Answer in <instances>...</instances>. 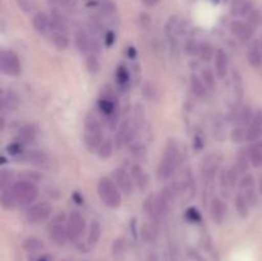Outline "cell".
<instances>
[{"instance_id": "obj_8", "label": "cell", "mask_w": 262, "mask_h": 261, "mask_svg": "<svg viewBox=\"0 0 262 261\" xmlns=\"http://www.w3.org/2000/svg\"><path fill=\"white\" fill-rule=\"evenodd\" d=\"M86 219L83 215L78 211H72L68 215L67 220V230H68V240L71 242L77 243L82 240L83 234L86 233Z\"/></svg>"}, {"instance_id": "obj_18", "label": "cell", "mask_w": 262, "mask_h": 261, "mask_svg": "<svg viewBox=\"0 0 262 261\" xmlns=\"http://www.w3.org/2000/svg\"><path fill=\"white\" fill-rule=\"evenodd\" d=\"M130 176H132L135 186L137 187L138 191L142 192V193L146 192L150 179H148V174L146 173L145 169L141 165H138V164H135V165H132V168H130Z\"/></svg>"}, {"instance_id": "obj_43", "label": "cell", "mask_w": 262, "mask_h": 261, "mask_svg": "<svg viewBox=\"0 0 262 261\" xmlns=\"http://www.w3.org/2000/svg\"><path fill=\"white\" fill-rule=\"evenodd\" d=\"M246 132H247V128L237 124L233 128L232 132H230V138H232L233 142L241 143L243 141H246Z\"/></svg>"}, {"instance_id": "obj_31", "label": "cell", "mask_w": 262, "mask_h": 261, "mask_svg": "<svg viewBox=\"0 0 262 261\" xmlns=\"http://www.w3.org/2000/svg\"><path fill=\"white\" fill-rule=\"evenodd\" d=\"M200 77H201L202 82H204L205 86L207 87L209 91H215V90H216V73H215L210 67H204Z\"/></svg>"}, {"instance_id": "obj_15", "label": "cell", "mask_w": 262, "mask_h": 261, "mask_svg": "<svg viewBox=\"0 0 262 261\" xmlns=\"http://www.w3.org/2000/svg\"><path fill=\"white\" fill-rule=\"evenodd\" d=\"M229 30L233 36L238 37L241 41H245V42L250 41L253 37V33H255V28L250 23L241 19L232 20L229 25Z\"/></svg>"}, {"instance_id": "obj_36", "label": "cell", "mask_w": 262, "mask_h": 261, "mask_svg": "<svg viewBox=\"0 0 262 261\" xmlns=\"http://www.w3.org/2000/svg\"><path fill=\"white\" fill-rule=\"evenodd\" d=\"M215 51L214 46L210 42H200L199 50H197V56L201 59L202 61H210L211 59L215 58Z\"/></svg>"}, {"instance_id": "obj_24", "label": "cell", "mask_w": 262, "mask_h": 261, "mask_svg": "<svg viewBox=\"0 0 262 261\" xmlns=\"http://www.w3.org/2000/svg\"><path fill=\"white\" fill-rule=\"evenodd\" d=\"M247 150L251 160V165L255 166L256 169H262V141L260 140L252 142Z\"/></svg>"}, {"instance_id": "obj_55", "label": "cell", "mask_w": 262, "mask_h": 261, "mask_svg": "<svg viewBox=\"0 0 262 261\" xmlns=\"http://www.w3.org/2000/svg\"><path fill=\"white\" fill-rule=\"evenodd\" d=\"M260 42H261V48H262V37H261V41H260Z\"/></svg>"}, {"instance_id": "obj_40", "label": "cell", "mask_w": 262, "mask_h": 261, "mask_svg": "<svg viewBox=\"0 0 262 261\" xmlns=\"http://www.w3.org/2000/svg\"><path fill=\"white\" fill-rule=\"evenodd\" d=\"M36 137V130L32 125H25L23 128H20L19 132H18V138L20 142L27 143L30 141H33Z\"/></svg>"}, {"instance_id": "obj_49", "label": "cell", "mask_w": 262, "mask_h": 261, "mask_svg": "<svg viewBox=\"0 0 262 261\" xmlns=\"http://www.w3.org/2000/svg\"><path fill=\"white\" fill-rule=\"evenodd\" d=\"M104 41H105V45L107 46V48H110V46L113 45V44H114V41H115V35H114V32H112V31H109V32L107 33H105V36H104Z\"/></svg>"}, {"instance_id": "obj_29", "label": "cell", "mask_w": 262, "mask_h": 261, "mask_svg": "<svg viewBox=\"0 0 262 261\" xmlns=\"http://www.w3.org/2000/svg\"><path fill=\"white\" fill-rule=\"evenodd\" d=\"M114 140H112V137H105L104 140H102V142L100 143L96 154L100 159H102V160H107V159L113 155V153H114Z\"/></svg>"}, {"instance_id": "obj_19", "label": "cell", "mask_w": 262, "mask_h": 261, "mask_svg": "<svg viewBox=\"0 0 262 261\" xmlns=\"http://www.w3.org/2000/svg\"><path fill=\"white\" fill-rule=\"evenodd\" d=\"M247 61L253 69H260L262 67V48L261 42L253 40L247 49Z\"/></svg>"}, {"instance_id": "obj_20", "label": "cell", "mask_w": 262, "mask_h": 261, "mask_svg": "<svg viewBox=\"0 0 262 261\" xmlns=\"http://www.w3.org/2000/svg\"><path fill=\"white\" fill-rule=\"evenodd\" d=\"M97 106H99L100 112H101L105 117L109 118L110 123L113 122V119H117V102H115V100L113 99L112 96H107V95L102 96L101 99L97 101Z\"/></svg>"}, {"instance_id": "obj_17", "label": "cell", "mask_w": 262, "mask_h": 261, "mask_svg": "<svg viewBox=\"0 0 262 261\" xmlns=\"http://www.w3.org/2000/svg\"><path fill=\"white\" fill-rule=\"evenodd\" d=\"M215 73L219 79H224L229 71V58L223 49H217L215 54Z\"/></svg>"}, {"instance_id": "obj_6", "label": "cell", "mask_w": 262, "mask_h": 261, "mask_svg": "<svg viewBox=\"0 0 262 261\" xmlns=\"http://www.w3.org/2000/svg\"><path fill=\"white\" fill-rule=\"evenodd\" d=\"M220 166V158L214 154L205 156L202 159V163L200 165V171H201V179L202 183L205 186V192L209 193L210 189L212 188V182H214L215 176H216L217 170Z\"/></svg>"}, {"instance_id": "obj_54", "label": "cell", "mask_w": 262, "mask_h": 261, "mask_svg": "<svg viewBox=\"0 0 262 261\" xmlns=\"http://www.w3.org/2000/svg\"><path fill=\"white\" fill-rule=\"evenodd\" d=\"M37 261H50V257L49 256H41V257L37 258Z\"/></svg>"}, {"instance_id": "obj_22", "label": "cell", "mask_w": 262, "mask_h": 261, "mask_svg": "<svg viewBox=\"0 0 262 261\" xmlns=\"http://www.w3.org/2000/svg\"><path fill=\"white\" fill-rule=\"evenodd\" d=\"M20 104L19 96L17 92L14 91H3L2 97H0V105H2V110L4 112H14L18 109Z\"/></svg>"}, {"instance_id": "obj_33", "label": "cell", "mask_w": 262, "mask_h": 261, "mask_svg": "<svg viewBox=\"0 0 262 261\" xmlns=\"http://www.w3.org/2000/svg\"><path fill=\"white\" fill-rule=\"evenodd\" d=\"M189 84H191V90L197 97H205L207 92V87L205 86V83L202 82L201 77L196 76V74L192 73L189 77Z\"/></svg>"}, {"instance_id": "obj_38", "label": "cell", "mask_w": 262, "mask_h": 261, "mask_svg": "<svg viewBox=\"0 0 262 261\" xmlns=\"http://www.w3.org/2000/svg\"><path fill=\"white\" fill-rule=\"evenodd\" d=\"M84 64H86V69L90 74H97L100 72V68H101L99 56H97V54L94 53H90L89 55L86 56Z\"/></svg>"}, {"instance_id": "obj_53", "label": "cell", "mask_w": 262, "mask_h": 261, "mask_svg": "<svg viewBox=\"0 0 262 261\" xmlns=\"http://www.w3.org/2000/svg\"><path fill=\"white\" fill-rule=\"evenodd\" d=\"M258 193L262 194V174L260 176V178H258Z\"/></svg>"}, {"instance_id": "obj_3", "label": "cell", "mask_w": 262, "mask_h": 261, "mask_svg": "<svg viewBox=\"0 0 262 261\" xmlns=\"http://www.w3.org/2000/svg\"><path fill=\"white\" fill-rule=\"evenodd\" d=\"M97 194L102 204L109 209H118L122 205V192L118 188L114 179L110 177H101L97 183Z\"/></svg>"}, {"instance_id": "obj_27", "label": "cell", "mask_w": 262, "mask_h": 261, "mask_svg": "<svg viewBox=\"0 0 262 261\" xmlns=\"http://www.w3.org/2000/svg\"><path fill=\"white\" fill-rule=\"evenodd\" d=\"M0 204H2V207L4 210H8V211H10V210H14L15 207L19 206V204H18L17 201V197H15L14 192H13V189L10 188H5V189H2V194H0Z\"/></svg>"}, {"instance_id": "obj_7", "label": "cell", "mask_w": 262, "mask_h": 261, "mask_svg": "<svg viewBox=\"0 0 262 261\" xmlns=\"http://www.w3.org/2000/svg\"><path fill=\"white\" fill-rule=\"evenodd\" d=\"M0 71L8 77H17L22 72V63L15 51L4 49L0 53Z\"/></svg>"}, {"instance_id": "obj_16", "label": "cell", "mask_w": 262, "mask_h": 261, "mask_svg": "<svg viewBox=\"0 0 262 261\" xmlns=\"http://www.w3.org/2000/svg\"><path fill=\"white\" fill-rule=\"evenodd\" d=\"M262 137V112L255 113L253 115L252 122L248 124L247 132H246V141L250 143L256 142V141H260Z\"/></svg>"}, {"instance_id": "obj_45", "label": "cell", "mask_w": 262, "mask_h": 261, "mask_svg": "<svg viewBox=\"0 0 262 261\" xmlns=\"http://www.w3.org/2000/svg\"><path fill=\"white\" fill-rule=\"evenodd\" d=\"M186 219L191 223H200L202 220V215L201 212L199 211V209L196 207L191 206L186 210Z\"/></svg>"}, {"instance_id": "obj_44", "label": "cell", "mask_w": 262, "mask_h": 261, "mask_svg": "<svg viewBox=\"0 0 262 261\" xmlns=\"http://www.w3.org/2000/svg\"><path fill=\"white\" fill-rule=\"evenodd\" d=\"M23 145H25V143L20 142L19 140L13 141L12 143H9V145L7 146L8 154L12 156H19L20 158V156H22V154L25 153V151H23Z\"/></svg>"}, {"instance_id": "obj_13", "label": "cell", "mask_w": 262, "mask_h": 261, "mask_svg": "<svg viewBox=\"0 0 262 261\" xmlns=\"http://www.w3.org/2000/svg\"><path fill=\"white\" fill-rule=\"evenodd\" d=\"M113 179L117 183L118 188L120 189L124 196H130L135 189V182H133L132 176L128 173L124 168H117L113 171Z\"/></svg>"}, {"instance_id": "obj_34", "label": "cell", "mask_w": 262, "mask_h": 261, "mask_svg": "<svg viewBox=\"0 0 262 261\" xmlns=\"http://www.w3.org/2000/svg\"><path fill=\"white\" fill-rule=\"evenodd\" d=\"M232 13L238 17H246L252 13V4L248 0H237L232 7Z\"/></svg>"}, {"instance_id": "obj_50", "label": "cell", "mask_w": 262, "mask_h": 261, "mask_svg": "<svg viewBox=\"0 0 262 261\" xmlns=\"http://www.w3.org/2000/svg\"><path fill=\"white\" fill-rule=\"evenodd\" d=\"M150 23H151V19L147 14H141V25H142L143 28L147 30V28L150 27Z\"/></svg>"}, {"instance_id": "obj_25", "label": "cell", "mask_w": 262, "mask_h": 261, "mask_svg": "<svg viewBox=\"0 0 262 261\" xmlns=\"http://www.w3.org/2000/svg\"><path fill=\"white\" fill-rule=\"evenodd\" d=\"M74 45L81 54L87 53L90 50V45H91V37L86 31L79 28L74 32Z\"/></svg>"}, {"instance_id": "obj_51", "label": "cell", "mask_w": 262, "mask_h": 261, "mask_svg": "<svg viewBox=\"0 0 262 261\" xmlns=\"http://www.w3.org/2000/svg\"><path fill=\"white\" fill-rule=\"evenodd\" d=\"M141 2H142V4L146 5V7L152 8V7H155V5H158L160 0H141Z\"/></svg>"}, {"instance_id": "obj_41", "label": "cell", "mask_w": 262, "mask_h": 261, "mask_svg": "<svg viewBox=\"0 0 262 261\" xmlns=\"http://www.w3.org/2000/svg\"><path fill=\"white\" fill-rule=\"evenodd\" d=\"M23 247H25L26 251L32 253V252H37V251L42 250L43 243L42 241H40L38 238L31 237V238H27V240L23 242Z\"/></svg>"}, {"instance_id": "obj_46", "label": "cell", "mask_w": 262, "mask_h": 261, "mask_svg": "<svg viewBox=\"0 0 262 261\" xmlns=\"http://www.w3.org/2000/svg\"><path fill=\"white\" fill-rule=\"evenodd\" d=\"M15 2L25 13H32L35 10V2L33 0H15Z\"/></svg>"}, {"instance_id": "obj_2", "label": "cell", "mask_w": 262, "mask_h": 261, "mask_svg": "<svg viewBox=\"0 0 262 261\" xmlns=\"http://www.w3.org/2000/svg\"><path fill=\"white\" fill-rule=\"evenodd\" d=\"M104 138L101 122L95 114L87 113L83 123V142L86 148L90 153H96Z\"/></svg>"}, {"instance_id": "obj_28", "label": "cell", "mask_w": 262, "mask_h": 261, "mask_svg": "<svg viewBox=\"0 0 262 261\" xmlns=\"http://www.w3.org/2000/svg\"><path fill=\"white\" fill-rule=\"evenodd\" d=\"M253 115H255V113L252 112V107L250 105H242L237 112V115H235V123L238 125L248 127V124L252 122Z\"/></svg>"}, {"instance_id": "obj_48", "label": "cell", "mask_w": 262, "mask_h": 261, "mask_svg": "<svg viewBox=\"0 0 262 261\" xmlns=\"http://www.w3.org/2000/svg\"><path fill=\"white\" fill-rule=\"evenodd\" d=\"M199 46H200V44L197 42V41L188 40V41H187V44H186L187 54H189V55H194V54H196V55H197V50H199Z\"/></svg>"}, {"instance_id": "obj_52", "label": "cell", "mask_w": 262, "mask_h": 261, "mask_svg": "<svg viewBox=\"0 0 262 261\" xmlns=\"http://www.w3.org/2000/svg\"><path fill=\"white\" fill-rule=\"evenodd\" d=\"M71 2L72 0H50V3H53V4L61 5V7H64V5H68Z\"/></svg>"}, {"instance_id": "obj_26", "label": "cell", "mask_w": 262, "mask_h": 261, "mask_svg": "<svg viewBox=\"0 0 262 261\" xmlns=\"http://www.w3.org/2000/svg\"><path fill=\"white\" fill-rule=\"evenodd\" d=\"M128 245L124 238H117L112 245V256L115 261H124L127 257Z\"/></svg>"}, {"instance_id": "obj_14", "label": "cell", "mask_w": 262, "mask_h": 261, "mask_svg": "<svg viewBox=\"0 0 262 261\" xmlns=\"http://www.w3.org/2000/svg\"><path fill=\"white\" fill-rule=\"evenodd\" d=\"M209 211L210 217H211L214 224L222 225L225 222V219H227V204L220 197H212L211 201H210Z\"/></svg>"}, {"instance_id": "obj_23", "label": "cell", "mask_w": 262, "mask_h": 261, "mask_svg": "<svg viewBox=\"0 0 262 261\" xmlns=\"http://www.w3.org/2000/svg\"><path fill=\"white\" fill-rule=\"evenodd\" d=\"M20 159H22L25 163L33 164V165H41V164L48 163L49 156L45 151L30 150V151H26V153H23L22 156H20Z\"/></svg>"}, {"instance_id": "obj_39", "label": "cell", "mask_w": 262, "mask_h": 261, "mask_svg": "<svg viewBox=\"0 0 262 261\" xmlns=\"http://www.w3.org/2000/svg\"><path fill=\"white\" fill-rule=\"evenodd\" d=\"M14 171L9 168H3L0 170V188H9L14 183Z\"/></svg>"}, {"instance_id": "obj_5", "label": "cell", "mask_w": 262, "mask_h": 261, "mask_svg": "<svg viewBox=\"0 0 262 261\" xmlns=\"http://www.w3.org/2000/svg\"><path fill=\"white\" fill-rule=\"evenodd\" d=\"M67 220H68V216L63 211H59L58 214L51 217L50 223H49V235L59 246H63L67 241H69L68 230H67Z\"/></svg>"}, {"instance_id": "obj_21", "label": "cell", "mask_w": 262, "mask_h": 261, "mask_svg": "<svg viewBox=\"0 0 262 261\" xmlns=\"http://www.w3.org/2000/svg\"><path fill=\"white\" fill-rule=\"evenodd\" d=\"M32 27L35 28L36 32H38L40 35L48 36L49 31H50V23H51V17L46 14L45 12H37L33 14L32 17Z\"/></svg>"}, {"instance_id": "obj_37", "label": "cell", "mask_w": 262, "mask_h": 261, "mask_svg": "<svg viewBox=\"0 0 262 261\" xmlns=\"http://www.w3.org/2000/svg\"><path fill=\"white\" fill-rule=\"evenodd\" d=\"M232 79L233 86H234L235 96H237L238 101H241L243 99V92H245L243 90H245V86H243V78L238 69H233L232 71Z\"/></svg>"}, {"instance_id": "obj_42", "label": "cell", "mask_w": 262, "mask_h": 261, "mask_svg": "<svg viewBox=\"0 0 262 261\" xmlns=\"http://www.w3.org/2000/svg\"><path fill=\"white\" fill-rule=\"evenodd\" d=\"M115 78H117V82L120 84V86H125V84L129 82L130 74L129 71L127 69L125 66H119L115 71Z\"/></svg>"}, {"instance_id": "obj_9", "label": "cell", "mask_w": 262, "mask_h": 261, "mask_svg": "<svg viewBox=\"0 0 262 261\" xmlns=\"http://www.w3.org/2000/svg\"><path fill=\"white\" fill-rule=\"evenodd\" d=\"M53 212V207L50 204L42 201L37 202V204H32L26 209L25 216L26 220L31 224H38V223H43L51 216Z\"/></svg>"}, {"instance_id": "obj_56", "label": "cell", "mask_w": 262, "mask_h": 261, "mask_svg": "<svg viewBox=\"0 0 262 261\" xmlns=\"http://www.w3.org/2000/svg\"><path fill=\"white\" fill-rule=\"evenodd\" d=\"M49 2H50V0H49Z\"/></svg>"}, {"instance_id": "obj_4", "label": "cell", "mask_w": 262, "mask_h": 261, "mask_svg": "<svg viewBox=\"0 0 262 261\" xmlns=\"http://www.w3.org/2000/svg\"><path fill=\"white\" fill-rule=\"evenodd\" d=\"M10 188L14 192L20 206H30L35 204L38 197V188L31 181L20 179V181L14 182Z\"/></svg>"}, {"instance_id": "obj_35", "label": "cell", "mask_w": 262, "mask_h": 261, "mask_svg": "<svg viewBox=\"0 0 262 261\" xmlns=\"http://www.w3.org/2000/svg\"><path fill=\"white\" fill-rule=\"evenodd\" d=\"M251 160L248 156V150H239L237 155V161H235V168L238 169L241 174H247L250 169Z\"/></svg>"}, {"instance_id": "obj_1", "label": "cell", "mask_w": 262, "mask_h": 261, "mask_svg": "<svg viewBox=\"0 0 262 261\" xmlns=\"http://www.w3.org/2000/svg\"><path fill=\"white\" fill-rule=\"evenodd\" d=\"M181 160V151L177 138H169L166 141L165 148L161 155L160 163L158 166V179L160 182H166L174 176Z\"/></svg>"}, {"instance_id": "obj_47", "label": "cell", "mask_w": 262, "mask_h": 261, "mask_svg": "<svg viewBox=\"0 0 262 261\" xmlns=\"http://www.w3.org/2000/svg\"><path fill=\"white\" fill-rule=\"evenodd\" d=\"M205 147V137L200 130H196L193 136V148L197 151H201Z\"/></svg>"}, {"instance_id": "obj_10", "label": "cell", "mask_w": 262, "mask_h": 261, "mask_svg": "<svg viewBox=\"0 0 262 261\" xmlns=\"http://www.w3.org/2000/svg\"><path fill=\"white\" fill-rule=\"evenodd\" d=\"M136 129H137V125L133 120L124 119L120 123L119 128L117 130V136H115V148L117 150H122L123 147L130 143L133 141L136 136Z\"/></svg>"}, {"instance_id": "obj_12", "label": "cell", "mask_w": 262, "mask_h": 261, "mask_svg": "<svg viewBox=\"0 0 262 261\" xmlns=\"http://www.w3.org/2000/svg\"><path fill=\"white\" fill-rule=\"evenodd\" d=\"M239 171L235 168V165L229 166V168H224L220 171V189H222L223 194H229L232 192V189L234 188L235 184L239 183V179H238V176H239Z\"/></svg>"}, {"instance_id": "obj_32", "label": "cell", "mask_w": 262, "mask_h": 261, "mask_svg": "<svg viewBox=\"0 0 262 261\" xmlns=\"http://www.w3.org/2000/svg\"><path fill=\"white\" fill-rule=\"evenodd\" d=\"M101 237V225L97 220H92L87 230V242L90 246H95Z\"/></svg>"}, {"instance_id": "obj_11", "label": "cell", "mask_w": 262, "mask_h": 261, "mask_svg": "<svg viewBox=\"0 0 262 261\" xmlns=\"http://www.w3.org/2000/svg\"><path fill=\"white\" fill-rule=\"evenodd\" d=\"M238 192L245 194V197L247 199L251 207L257 205L258 197L257 191H256V181L255 178H253L252 174H245V176L239 179V183H238Z\"/></svg>"}, {"instance_id": "obj_30", "label": "cell", "mask_w": 262, "mask_h": 261, "mask_svg": "<svg viewBox=\"0 0 262 261\" xmlns=\"http://www.w3.org/2000/svg\"><path fill=\"white\" fill-rule=\"evenodd\" d=\"M234 206H235V210H237L238 215H239L241 217H243V219H245V217H248V215H250L251 205L248 204L245 194L241 193V192H237V194H235L234 197Z\"/></svg>"}]
</instances>
